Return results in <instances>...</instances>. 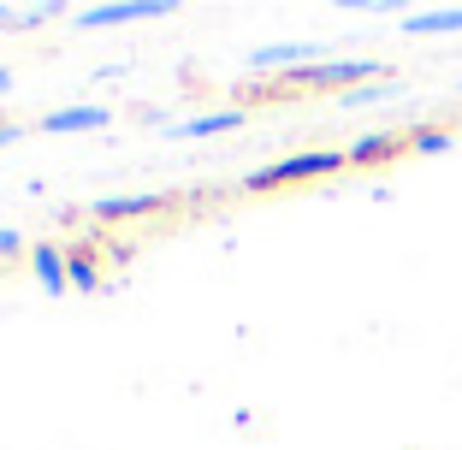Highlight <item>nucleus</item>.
Masks as SVG:
<instances>
[{
    "mask_svg": "<svg viewBox=\"0 0 462 450\" xmlns=\"http://www.w3.org/2000/svg\"><path fill=\"white\" fill-rule=\"evenodd\" d=\"M344 154L338 149H320V154H291V161H273V166H261V172H249L244 178V190L255 196V190H279V184H302V178H320V172H344Z\"/></svg>",
    "mask_w": 462,
    "mask_h": 450,
    "instance_id": "nucleus-1",
    "label": "nucleus"
},
{
    "mask_svg": "<svg viewBox=\"0 0 462 450\" xmlns=\"http://www.w3.org/2000/svg\"><path fill=\"white\" fill-rule=\"evenodd\" d=\"M356 78H380V66H374V60H327V66L291 71V83H297V89H344V96L356 89Z\"/></svg>",
    "mask_w": 462,
    "mask_h": 450,
    "instance_id": "nucleus-2",
    "label": "nucleus"
},
{
    "mask_svg": "<svg viewBox=\"0 0 462 450\" xmlns=\"http://www.w3.org/2000/svg\"><path fill=\"white\" fill-rule=\"evenodd\" d=\"M172 0H107V6H83L78 30H107V24H131V18H166Z\"/></svg>",
    "mask_w": 462,
    "mask_h": 450,
    "instance_id": "nucleus-3",
    "label": "nucleus"
},
{
    "mask_svg": "<svg viewBox=\"0 0 462 450\" xmlns=\"http://www.w3.org/2000/svg\"><path fill=\"white\" fill-rule=\"evenodd\" d=\"M249 66L255 71H302V66H314V41H273V48H255L249 54Z\"/></svg>",
    "mask_w": 462,
    "mask_h": 450,
    "instance_id": "nucleus-4",
    "label": "nucleus"
},
{
    "mask_svg": "<svg viewBox=\"0 0 462 450\" xmlns=\"http://www.w3.org/2000/svg\"><path fill=\"white\" fill-rule=\"evenodd\" d=\"M237 124H249L237 107H226V113H202V119H184V124H172V137L178 142H202V137H219V131H237Z\"/></svg>",
    "mask_w": 462,
    "mask_h": 450,
    "instance_id": "nucleus-5",
    "label": "nucleus"
},
{
    "mask_svg": "<svg viewBox=\"0 0 462 450\" xmlns=\"http://www.w3.org/2000/svg\"><path fill=\"white\" fill-rule=\"evenodd\" d=\"M409 149V137H397V131H367V137H356L350 149H344V161L350 166H367V161H385V154Z\"/></svg>",
    "mask_w": 462,
    "mask_h": 450,
    "instance_id": "nucleus-6",
    "label": "nucleus"
},
{
    "mask_svg": "<svg viewBox=\"0 0 462 450\" xmlns=\"http://www.w3.org/2000/svg\"><path fill=\"white\" fill-rule=\"evenodd\" d=\"M462 30V6H439V13H409L403 18V36H450Z\"/></svg>",
    "mask_w": 462,
    "mask_h": 450,
    "instance_id": "nucleus-7",
    "label": "nucleus"
},
{
    "mask_svg": "<svg viewBox=\"0 0 462 450\" xmlns=\"http://www.w3.org/2000/svg\"><path fill=\"white\" fill-rule=\"evenodd\" d=\"M154 207H166V196H154V190H143V196H101L96 219H131V214H154Z\"/></svg>",
    "mask_w": 462,
    "mask_h": 450,
    "instance_id": "nucleus-8",
    "label": "nucleus"
},
{
    "mask_svg": "<svg viewBox=\"0 0 462 450\" xmlns=\"http://www.w3.org/2000/svg\"><path fill=\"white\" fill-rule=\"evenodd\" d=\"M30 261H36V279H42L48 290H66V285H71V261L60 255L54 243H36V249H30Z\"/></svg>",
    "mask_w": 462,
    "mask_h": 450,
    "instance_id": "nucleus-9",
    "label": "nucleus"
},
{
    "mask_svg": "<svg viewBox=\"0 0 462 450\" xmlns=\"http://www.w3.org/2000/svg\"><path fill=\"white\" fill-rule=\"evenodd\" d=\"M96 124H107V107H60V113H48L42 119V131H96Z\"/></svg>",
    "mask_w": 462,
    "mask_h": 450,
    "instance_id": "nucleus-10",
    "label": "nucleus"
},
{
    "mask_svg": "<svg viewBox=\"0 0 462 450\" xmlns=\"http://www.w3.org/2000/svg\"><path fill=\"white\" fill-rule=\"evenodd\" d=\"M403 96V83L385 78V83H356L350 96H344V107H380V101H397Z\"/></svg>",
    "mask_w": 462,
    "mask_h": 450,
    "instance_id": "nucleus-11",
    "label": "nucleus"
},
{
    "mask_svg": "<svg viewBox=\"0 0 462 450\" xmlns=\"http://www.w3.org/2000/svg\"><path fill=\"white\" fill-rule=\"evenodd\" d=\"M450 142H457L450 131H409V149H415V154H445Z\"/></svg>",
    "mask_w": 462,
    "mask_h": 450,
    "instance_id": "nucleus-12",
    "label": "nucleus"
},
{
    "mask_svg": "<svg viewBox=\"0 0 462 450\" xmlns=\"http://www.w3.org/2000/svg\"><path fill=\"white\" fill-rule=\"evenodd\" d=\"M71 285H78V290H96L101 285V267L89 255H71Z\"/></svg>",
    "mask_w": 462,
    "mask_h": 450,
    "instance_id": "nucleus-13",
    "label": "nucleus"
},
{
    "mask_svg": "<svg viewBox=\"0 0 462 450\" xmlns=\"http://www.w3.org/2000/svg\"><path fill=\"white\" fill-rule=\"evenodd\" d=\"M42 18H60V6H24V13H18V24H42Z\"/></svg>",
    "mask_w": 462,
    "mask_h": 450,
    "instance_id": "nucleus-14",
    "label": "nucleus"
},
{
    "mask_svg": "<svg viewBox=\"0 0 462 450\" xmlns=\"http://www.w3.org/2000/svg\"><path fill=\"white\" fill-rule=\"evenodd\" d=\"M18 249H24V237H18L13 225H0V255H18Z\"/></svg>",
    "mask_w": 462,
    "mask_h": 450,
    "instance_id": "nucleus-15",
    "label": "nucleus"
},
{
    "mask_svg": "<svg viewBox=\"0 0 462 450\" xmlns=\"http://www.w3.org/2000/svg\"><path fill=\"white\" fill-rule=\"evenodd\" d=\"M24 137V124H0V142H18Z\"/></svg>",
    "mask_w": 462,
    "mask_h": 450,
    "instance_id": "nucleus-16",
    "label": "nucleus"
},
{
    "mask_svg": "<svg viewBox=\"0 0 462 450\" xmlns=\"http://www.w3.org/2000/svg\"><path fill=\"white\" fill-rule=\"evenodd\" d=\"M6 89H13V71H0V96H6Z\"/></svg>",
    "mask_w": 462,
    "mask_h": 450,
    "instance_id": "nucleus-17",
    "label": "nucleus"
},
{
    "mask_svg": "<svg viewBox=\"0 0 462 450\" xmlns=\"http://www.w3.org/2000/svg\"><path fill=\"white\" fill-rule=\"evenodd\" d=\"M0 18H13V6H0Z\"/></svg>",
    "mask_w": 462,
    "mask_h": 450,
    "instance_id": "nucleus-18",
    "label": "nucleus"
},
{
    "mask_svg": "<svg viewBox=\"0 0 462 450\" xmlns=\"http://www.w3.org/2000/svg\"><path fill=\"white\" fill-rule=\"evenodd\" d=\"M457 96H462V83H457Z\"/></svg>",
    "mask_w": 462,
    "mask_h": 450,
    "instance_id": "nucleus-19",
    "label": "nucleus"
}]
</instances>
